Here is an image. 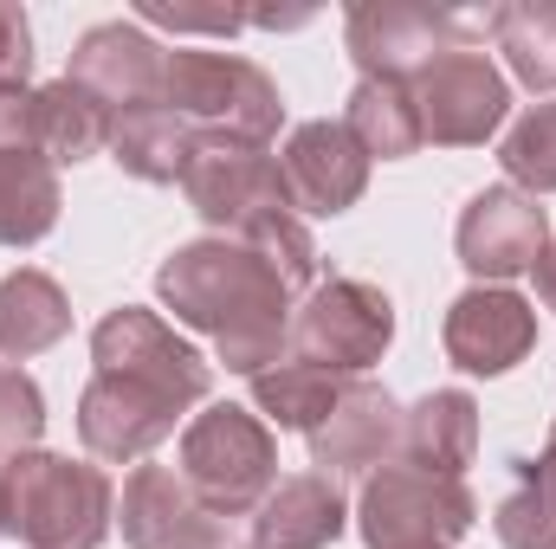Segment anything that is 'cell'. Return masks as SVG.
I'll return each instance as SVG.
<instances>
[{"mask_svg":"<svg viewBox=\"0 0 556 549\" xmlns=\"http://www.w3.org/2000/svg\"><path fill=\"white\" fill-rule=\"evenodd\" d=\"M162 304L175 310V323L214 336V356L227 362V375H260L291 349V310L298 291L247 246V240H188L162 259L155 272Z\"/></svg>","mask_w":556,"mask_h":549,"instance_id":"cell-1","label":"cell"},{"mask_svg":"<svg viewBox=\"0 0 556 549\" xmlns=\"http://www.w3.org/2000/svg\"><path fill=\"white\" fill-rule=\"evenodd\" d=\"M117 518V485L104 465L72 452H20L0 465V537L26 549H98Z\"/></svg>","mask_w":556,"mask_h":549,"instance_id":"cell-2","label":"cell"},{"mask_svg":"<svg viewBox=\"0 0 556 549\" xmlns=\"http://www.w3.org/2000/svg\"><path fill=\"white\" fill-rule=\"evenodd\" d=\"M188 491L214 511V518H253L278 485V439L253 408L233 401H207L181 426V465Z\"/></svg>","mask_w":556,"mask_h":549,"instance_id":"cell-3","label":"cell"},{"mask_svg":"<svg viewBox=\"0 0 556 549\" xmlns=\"http://www.w3.org/2000/svg\"><path fill=\"white\" fill-rule=\"evenodd\" d=\"M162 104L175 117H188L194 130L266 142V149H273L278 124H285V98H278L273 72L240 59V52H168Z\"/></svg>","mask_w":556,"mask_h":549,"instance_id":"cell-4","label":"cell"},{"mask_svg":"<svg viewBox=\"0 0 556 549\" xmlns=\"http://www.w3.org/2000/svg\"><path fill=\"white\" fill-rule=\"evenodd\" d=\"M479 33L492 39V13H446V7H420V0H356L343 13V46H350L356 72L389 78V85H415L440 52H459Z\"/></svg>","mask_w":556,"mask_h":549,"instance_id":"cell-5","label":"cell"},{"mask_svg":"<svg viewBox=\"0 0 556 549\" xmlns=\"http://www.w3.org/2000/svg\"><path fill=\"white\" fill-rule=\"evenodd\" d=\"M479 524V498L466 478L420 472L408 459H389L363 478L356 498V531L369 549H402V544H459Z\"/></svg>","mask_w":556,"mask_h":549,"instance_id":"cell-6","label":"cell"},{"mask_svg":"<svg viewBox=\"0 0 556 549\" xmlns=\"http://www.w3.org/2000/svg\"><path fill=\"white\" fill-rule=\"evenodd\" d=\"M395 343V304L369 278L311 284L291 310V356L324 362L337 375H369Z\"/></svg>","mask_w":556,"mask_h":549,"instance_id":"cell-7","label":"cell"},{"mask_svg":"<svg viewBox=\"0 0 556 549\" xmlns=\"http://www.w3.org/2000/svg\"><path fill=\"white\" fill-rule=\"evenodd\" d=\"M181 194H188V207H194L214 233H227V240L247 233L253 220L278 214V207H291L273 149H266V142H240V137H214V130H201L194 149H188Z\"/></svg>","mask_w":556,"mask_h":549,"instance_id":"cell-8","label":"cell"},{"mask_svg":"<svg viewBox=\"0 0 556 549\" xmlns=\"http://www.w3.org/2000/svg\"><path fill=\"white\" fill-rule=\"evenodd\" d=\"M408 91H415L420 111V137L440 142V149H479L511 117V85H505V72L492 65L485 46L440 52Z\"/></svg>","mask_w":556,"mask_h":549,"instance_id":"cell-9","label":"cell"},{"mask_svg":"<svg viewBox=\"0 0 556 549\" xmlns=\"http://www.w3.org/2000/svg\"><path fill=\"white\" fill-rule=\"evenodd\" d=\"M91 362L111 369V375H137L149 388L175 395L181 408H201L207 388H214V362H207L188 336H175L155 310H142V304H117V310L98 317V330H91Z\"/></svg>","mask_w":556,"mask_h":549,"instance_id":"cell-10","label":"cell"},{"mask_svg":"<svg viewBox=\"0 0 556 549\" xmlns=\"http://www.w3.org/2000/svg\"><path fill=\"white\" fill-rule=\"evenodd\" d=\"M551 246V214L538 194L498 181V188H479L466 207H459V227H453V253L459 266L479 278V284H505V278L531 272L538 253Z\"/></svg>","mask_w":556,"mask_h":549,"instance_id":"cell-11","label":"cell"},{"mask_svg":"<svg viewBox=\"0 0 556 549\" xmlns=\"http://www.w3.org/2000/svg\"><path fill=\"white\" fill-rule=\"evenodd\" d=\"M181 401L149 388L137 375H111V369H91L85 395H78V439L91 459L104 465H142L181 420Z\"/></svg>","mask_w":556,"mask_h":549,"instance_id":"cell-12","label":"cell"},{"mask_svg":"<svg viewBox=\"0 0 556 549\" xmlns=\"http://www.w3.org/2000/svg\"><path fill=\"white\" fill-rule=\"evenodd\" d=\"M440 343H446V362L466 375H511L538 349V310L511 284H472L446 304Z\"/></svg>","mask_w":556,"mask_h":549,"instance_id":"cell-13","label":"cell"},{"mask_svg":"<svg viewBox=\"0 0 556 549\" xmlns=\"http://www.w3.org/2000/svg\"><path fill=\"white\" fill-rule=\"evenodd\" d=\"M278 175H285V194H291V214H317V220H337L363 201L369 188V155L350 142L343 124L317 117V124H298L285 149H278Z\"/></svg>","mask_w":556,"mask_h":549,"instance_id":"cell-14","label":"cell"},{"mask_svg":"<svg viewBox=\"0 0 556 549\" xmlns=\"http://www.w3.org/2000/svg\"><path fill=\"white\" fill-rule=\"evenodd\" d=\"M162 65H168V52L137 20H104V26L78 33L65 78L85 85L111 117H124V111H142V104H162Z\"/></svg>","mask_w":556,"mask_h":549,"instance_id":"cell-15","label":"cell"},{"mask_svg":"<svg viewBox=\"0 0 556 549\" xmlns=\"http://www.w3.org/2000/svg\"><path fill=\"white\" fill-rule=\"evenodd\" d=\"M304 439H311V465H317L324 478H350V472L369 478V472L389 465L395 446H402V408H395V395H389L382 382L356 375V382L337 395V408L324 413Z\"/></svg>","mask_w":556,"mask_h":549,"instance_id":"cell-16","label":"cell"},{"mask_svg":"<svg viewBox=\"0 0 556 549\" xmlns=\"http://www.w3.org/2000/svg\"><path fill=\"white\" fill-rule=\"evenodd\" d=\"M350 531V498L324 472H291L253 511V549H330Z\"/></svg>","mask_w":556,"mask_h":549,"instance_id":"cell-17","label":"cell"},{"mask_svg":"<svg viewBox=\"0 0 556 549\" xmlns=\"http://www.w3.org/2000/svg\"><path fill=\"white\" fill-rule=\"evenodd\" d=\"M201 518H207V505L188 491V478L175 465H155V459L130 465V478L117 491V524H124L130 549H181V537Z\"/></svg>","mask_w":556,"mask_h":549,"instance_id":"cell-18","label":"cell"},{"mask_svg":"<svg viewBox=\"0 0 556 549\" xmlns=\"http://www.w3.org/2000/svg\"><path fill=\"white\" fill-rule=\"evenodd\" d=\"M472 452H479V401L466 388H433L415 408H402L395 459H408L420 472H440V478H466Z\"/></svg>","mask_w":556,"mask_h":549,"instance_id":"cell-19","label":"cell"},{"mask_svg":"<svg viewBox=\"0 0 556 549\" xmlns=\"http://www.w3.org/2000/svg\"><path fill=\"white\" fill-rule=\"evenodd\" d=\"M65 330H72V297L52 272L20 266L0 278V362H33L52 343H65Z\"/></svg>","mask_w":556,"mask_h":549,"instance_id":"cell-20","label":"cell"},{"mask_svg":"<svg viewBox=\"0 0 556 549\" xmlns=\"http://www.w3.org/2000/svg\"><path fill=\"white\" fill-rule=\"evenodd\" d=\"M350 142L369 155V162H402V155H415L420 142V111H415V91L408 85H389V78H356V91H350V104H343V117H337Z\"/></svg>","mask_w":556,"mask_h":549,"instance_id":"cell-21","label":"cell"},{"mask_svg":"<svg viewBox=\"0 0 556 549\" xmlns=\"http://www.w3.org/2000/svg\"><path fill=\"white\" fill-rule=\"evenodd\" d=\"M356 375H337L324 362H304V356H278L273 369L253 375V401H260V420L266 426H291V433H311L324 413L337 408V395L350 388Z\"/></svg>","mask_w":556,"mask_h":549,"instance_id":"cell-22","label":"cell"},{"mask_svg":"<svg viewBox=\"0 0 556 549\" xmlns=\"http://www.w3.org/2000/svg\"><path fill=\"white\" fill-rule=\"evenodd\" d=\"M194 137L201 130L188 117H175L168 104H142V111H124L111 124V162L137 181H181Z\"/></svg>","mask_w":556,"mask_h":549,"instance_id":"cell-23","label":"cell"},{"mask_svg":"<svg viewBox=\"0 0 556 549\" xmlns=\"http://www.w3.org/2000/svg\"><path fill=\"white\" fill-rule=\"evenodd\" d=\"M59 207V168L33 149H0V246H39Z\"/></svg>","mask_w":556,"mask_h":549,"instance_id":"cell-24","label":"cell"},{"mask_svg":"<svg viewBox=\"0 0 556 549\" xmlns=\"http://www.w3.org/2000/svg\"><path fill=\"white\" fill-rule=\"evenodd\" d=\"M111 124H117V117H111L85 85H72V78L39 85V155H46L52 168L91 162L98 149H111Z\"/></svg>","mask_w":556,"mask_h":549,"instance_id":"cell-25","label":"cell"},{"mask_svg":"<svg viewBox=\"0 0 556 549\" xmlns=\"http://www.w3.org/2000/svg\"><path fill=\"white\" fill-rule=\"evenodd\" d=\"M492 46L505 52L511 78L531 91H556V7L551 0H511L492 7Z\"/></svg>","mask_w":556,"mask_h":549,"instance_id":"cell-26","label":"cell"},{"mask_svg":"<svg viewBox=\"0 0 556 549\" xmlns=\"http://www.w3.org/2000/svg\"><path fill=\"white\" fill-rule=\"evenodd\" d=\"M492 531L505 549H556V498L538 459H511V491L498 498Z\"/></svg>","mask_w":556,"mask_h":549,"instance_id":"cell-27","label":"cell"},{"mask_svg":"<svg viewBox=\"0 0 556 549\" xmlns=\"http://www.w3.org/2000/svg\"><path fill=\"white\" fill-rule=\"evenodd\" d=\"M498 168H505V181L525 188V194H556V98L551 104H531V111L505 130Z\"/></svg>","mask_w":556,"mask_h":549,"instance_id":"cell-28","label":"cell"},{"mask_svg":"<svg viewBox=\"0 0 556 549\" xmlns=\"http://www.w3.org/2000/svg\"><path fill=\"white\" fill-rule=\"evenodd\" d=\"M233 240H247L266 266H273L291 291H311L317 284V246H311V233H304V220L291 214V207H278L266 220H253L247 233H233Z\"/></svg>","mask_w":556,"mask_h":549,"instance_id":"cell-29","label":"cell"},{"mask_svg":"<svg viewBox=\"0 0 556 549\" xmlns=\"http://www.w3.org/2000/svg\"><path fill=\"white\" fill-rule=\"evenodd\" d=\"M39 433H46V395L26 369L0 362V465L20 459V452H39Z\"/></svg>","mask_w":556,"mask_h":549,"instance_id":"cell-30","label":"cell"},{"mask_svg":"<svg viewBox=\"0 0 556 549\" xmlns=\"http://www.w3.org/2000/svg\"><path fill=\"white\" fill-rule=\"evenodd\" d=\"M137 26H175V33H220V39H233L253 20L240 7H162V0H142Z\"/></svg>","mask_w":556,"mask_h":549,"instance_id":"cell-31","label":"cell"},{"mask_svg":"<svg viewBox=\"0 0 556 549\" xmlns=\"http://www.w3.org/2000/svg\"><path fill=\"white\" fill-rule=\"evenodd\" d=\"M0 149L39 155V91L33 85H0Z\"/></svg>","mask_w":556,"mask_h":549,"instance_id":"cell-32","label":"cell"},{"mask_svg":"<svg viewBox=\"0 0 556 549\" xmlns=\"http://www.w3.org/2000/svg\"><path fill=\"white\" fill-rule=\"evenodd\" d=\"M33 72V26L13 0H0V85H26Z\"/></svg>","mask_w":556,"mask_h":549,"instance_id":"cell-33","label":"cell"},{"mask_svg":"<svg viewBox=\"0 0 556 549\" xmlns=\"http://www.w3.org/2000/svg\"><path fill=\"white\" fill-rule=\"evenodd\" d=\"M531 278H538V297H544V310H556V240L544 246V253H538Z\"/></svg>","mask_w":556,"mask_h":549,"instance_id":"cell-34","label":"cell"},{"mask_svg":"<svg viewBox=\"0 0 556 549\" xmlns=\"http://www.w3.org/2000/svg\"><path fill=\"white\" fill-rule=\"evenodd\" d=\"M538 472H544V485H551V498H556V420H551V439H544V452H538Z\"/></svg>","mask_w":556,"mask_h":549,"instance_id":"cell-35","label":"cell"},{"mask_svg":"<svg viewBox=\"0 0 556 549\" xmlns=\"http://www.w3.org/2000/svg\"><path fill=\"white\" fill-rule=\"evenodd\" d=\"M402 549H453V544H402Z\"/></svg>","mask_w":556,"mask_h":549,"instance_id":"cell-36","label":"cell"}]
</instances>
